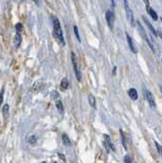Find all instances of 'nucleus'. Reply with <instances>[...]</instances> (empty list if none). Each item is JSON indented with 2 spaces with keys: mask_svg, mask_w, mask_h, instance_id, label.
Wrapping results in <instances>:
<instances>
[{
  "mask_svg": "<svg viewBox=\"0 0 162 163\" xmlns=\"http://www.w3.org/2000/svg\"><path fill=\"white\" fill-rule=\"evenodd\" d=\"M155 146H156V148H157V151H158V153H159L160 155H162V146L158 144L157 142H155Z\"/></svg>",
  "mask_w": 162,
  "mask_h": 163,
  "instance_id": "412c9836",
  "label": "nucleus"
},
{
  "mask_svg": "<svg viewBox=\"0 0 162 163\" xmlns=\"http://www.w3.org/2000/svg\"><path fill=\"white\" fill-rule=\"evenodd\" d=\"M144 2H145V4H146V5H147V6L149 5V1H148V0H145Z\"/></svg>",
  "mask_w": 162,
  "mask_h": 163,
  "instance_id": "c85d7f7f",
  "label": "nucleus"
},
{
  "mask_svg": "<svg viewBox=\"0 0 162 163\" xmlns=\"http://www.w3.org/2000/svg\"><path fill=\"white\" fill-rule=\"evenodd\" d=\"M160 90H161V93H162V86H160Z\"/></svg>",
  "mask_w": 162,
  "mask_h": 163,
  "instance_id": "7c9ffc66",
  "label": "nucleus"
},
{
  "mask_svg": "<svg viewBox=\"0 0 162 163\" xmlns=\"http://www.w3.org/2000/svg\"><path fill=\"white\" fill-rule=\"evenodd\" d=\"M68 87H70V83H68L66 77H64V79L61 80V88L64 89V90H66Z\"/></svg>",
  "mask_w": 162,
  "mask_h": 163,
  "instance_id": "2eb2a0df",
  "label": "nucleus"
},
{
  "mask_svg": "<svg viewBox=\"0 0 162 163\" xmlns=\"http://www.w3.org/2000/svg\"><path fill=\"white\" fill-rule=\"evenodd\" d=\"M21 42H22V36L19 34V32H18L17 34H15V37H14V46L18 48L19 45H21Z\"/></svg>",
  "mask_w": 162,
  "mask_h": 163,
  "instance_id": "9b49d317",
  "label": "nucleus"
},
{
  "mask_svg": "<svg viewBox=\"0 0 162 163\" xmlns=\"http://www.w3.org/2000/svg\"><path fill=\"white\" fill-rule=\"evenodd\" d=\"M88 99H89V103H90V105L92 106L93 108H96V99H95V97L92 95V94H90L88 97Z\"/></svg>",
  "mask_w": 162,
  "mask_h": 163,
  "instance_id": "ddd939ff",
  "label": "nucleus"
},
{
  "mask_svg": "<svg viewBox=\"0 0 162 163\" xmlns=\"http://www.w3.org/2000/svg\"><path fill=\"white\" fill-rule=\"evenodd\" d=\"M125 11H127L128 19L129 20V23H131L132 27H135V19H133V11L131 10V8L128 6H125Z\"/></svg>",
  "mask_w": 162,
  "mask_h": 163,
  "instance_id": "0eeeda50",
  "label": "nucleus"
},
{
  "mask_svg": "<svg viewBox=\"0 0 162 163\" xmlns=\"http://www.w3.org/2000/svg\"><path fill=\"white\" fill-rule=\"evenodd\" d=\"M36 140H37V138H36L35 136H29V137H28V139H27L28 143H30V144H35Z\"/></svg>",
  "mask_w": 162,
  "mask_h": 163,
  "instance_id": "6ab92c4d",
  "label": "nucleus"
},
{
  "mask_svg": "<svg viewBox=\"0 0 162 163\" xmlns=\"http://www.w3.org/2000/svg\"><path fill=\"white\" fill-rule=\"evenodd\" d=\"M71 62H72V66H74V71L76 73V80L81 82V72L79 71V66H78V62H76V55H75V53H72V52H71Z\"/></svg>",
  "mask_w": 162,
  "mask_h": 163,
  "instance_id": "20e7f679",
  "label": "nucleus"
},
{
  "mask_svg": "<svg viewBox=\"0 0 162 163\" xmlns=\"http://www.w3.org/2000/svg\"><path fill=\"white\" fill-rule=\"evenodd\" d=\"M111 4H112L113 7H115V1H114V0H111Z\"/></svg>",
  "mask_w": 162,
  "mask_h": 163,
  "instance_id": "cd10ccee",
  "label": "nucleus"
},
{
  "mask_svg": "<svg viewBox=\"0 0 162 163\" xmlns=\"http://www.w3.org/2000/svg\"><path fill=\"white\" fill-rule=\"evenodd\" d=\"M128 96H129V98H131L132 100L136 101V100L138 99V92H137L136 89H133V88L129 89L128 92Z\"/></svg>",
  "mask_w": 162,
  "mask_h": 163,
  "instance_id": "9d476101",
  "label": "nucleus"
},
{
  "mask_svg": "<svg viewBox=\"0 0 162 163\" xmlns=\"http://www.w3.org/2000/svg\"><path fill=\"white\" fill-rule=\"evenodd\" d=\"M143 93H144V97L146 98V100L149 102L150 106H151L152 108H155L156 103H155V100H154V96L152 95V93L145 87V86H143Z\"/></svg>",
  "mask_w": 162,
  "mask_h": 163,
  "instance_id": "7ed1b4c3",
  "label": "nucleus"
},
{
  "mask_svg": "<svg viewBox=\"0 0 162 163\" xmlns=\"http://www.w3.org/2000/svg\"><path fill=\"white\" fill-rule=\"evenodd\" d=\"M143 19H144V22H145V24H147V27H148V29L150 31H151V33H152V35L154 36V37H157L158 36V33L156 32V30L155 29H154V27L151 24V23L149 22L148 20V18H146V16H143Z\"/></svg>",
  "mask_w": 162,
  "mask_h": 163,
  "instance_id": "6e6552de",
  "label": "nucleus"
},
{
  "mask_svg": "<svg viewBox=\"0 0 162 163\" xmlns=\"http://www.w3.org/2000/svg\"><path fill=\"white\" fill-rule=\"evenodd\" d=\"M52 22H53V26H54V30H53V34H54V38L56 39V41L60 44V45H65V42H64V38H63V33L61 30V27H60L59 20L57 18L53 16L52 18Z\"/></svg>",
  "mask_w": 162,
  "mask_h": 163,
  "instance_id": "f257e3e1",
  "label": "nucleus"
},
{
  "mask_svg": "<svg viewBox=\"0 0 162 163\" xmlns=\"http://www.w3.org/2000/svg\"><path fill=\"white\" fill-rule=\"evenodd\" d=\"M127 40H128V47H129V50H132L133 53H137L138 52V49L136 48L135 44H133V39L129 37V35L127 33Z\"/></svg>",
  "mask_w": 162,
  "mask_h": 163,
  "instance_id": "1a4fd4ad",
  "label": "nucleus"
},
{
  "mask_svg": "<svg viewBox=\"0 0 162 163\" xmlns=\"http://www.w3.org/2000/svg\"><path fill=\"white\" fill-rule=\"evenodd\" d=\"M147 10H148V12H149V14L151 15V18L154 19V20H157L158 19V15H157V13H156V11L153 9V8H151L149 5L147 6Z\"/></svg>",
  "mask_w": 162,
  "mask_h": 163,
  "instance_id": "f8f14e48",
  "label": "nucleus"
},
{
  "mask_svg": "<svg viewBox=\"0 0 162 163\" xmlns=\"http://www.w3.org/2000/svg\"><path fill=\"white\" fill-rule=\"evenodd\" d=\"M123 161H124L125 163H128V162H132V161H133V159H132L131 157H129L128 155H127V156L124 157V160H123Z\"/></svg>",
  "mask_w": 162,
  "mask_h": 163,
  "instance_id": "b1692460",
  "label": "nucleus"
},
{
  "mask_svg": "<svg viewBox=\"0 0 162 163\" xmlns=\"http://www.w3.org/2000/svg\"><path fill=\"white\" fill-rule=\"evenodd\" d=\"M74 32H75V36L76 37V39H78V41H79V43H81L82 42V40H81V37H80V34H79V31H78V27L76 26H74Z\"/></svg>",
  "mask_w": 162,
  "mask_h": 163,
  "instance_id": "f3484780",
  "label": "nucleus"
},
{
  "mask_svg": "<svg viewBox=\"0 0 162 163\" xmlns=\"http://www.w3.org/2000/svg\"><path fill=\"white\" fill-rule=\"evenodd\" d=\"M112 73H113V76H116V66H114V68H113Z\"/></svg>",
  "mask_w": 162,
  "mask_h": 163,
  "instance_id": "393cba45",
  "label": "nucleus"
},
{
  "mask_svg": "<svg viewBox=\"0 0 162 163\" xmlns=\"http://www.w3.org/2000/svg\"><path fill=\"white\" fill-rule=\"evenodd\" d=\"M104 139H105V141H104V146H105V148L107 149V151H113V152H114L115 149H114V146H113V145L111 144L110 137H109L108 134H105Z\"/></svg>",
  "mask_w": 162,
  "mask_h": 163,
  "instance_id": "39448f33",
  "label": "nucleus"
},
{
  "mask_svg": "<svg viewBox=\"0 0 162 163\" xmlns=\"http://www.w3.org/2000/svg\"><path fill=\"white\" fill-rule=\"evenodd\" d=\"M56 107H57L58 111H59L60 113H63V105H62V103H61V101H58L57 103H56Z\"/></svg>",
  "mask_w": 162,
  "mask_h": 163,
  "instance_id": "aec40b11",
  "label": "nucleus"
},
{
  "mask_svg": "<svg viewBox=\"0 0 162 163\" xmlns=\"http://www.w3.org/2000/svg\"><path fill=\"white\" fill-rule=\"evenodd\" d=\"M137 26H138V30H139L140 34H141V36H142V38H143V39L146 41V42H147V44L149 45V47L151 48V50H152L153 52H155V48H154L153 44H152V42H151V40H150V39L148 38V36H147V34H146L144 28L142 27V24H141L139 22H137Z\"/></svg>",
  "mask_w": 162,
  "mask_h": 163,
  "instance_id": "f03ea898",
  "label": "nucleus"
},
{
  "mask_svg": "<svg viewBox=\"0 0 162 163\" xmlns=\"http://www.w3.org/2000/svg\"><path fill=\"white\" fill-rule=\"evenodd\" d=\"M161 23H162V18H161Z\"/></svg>",
  "mask_w": 162,
  "mask_h": 163,
  "instance_id": "2f4dec72",
  "label": "nucleus"
},
{
  "mask_svg": "<svg viewBox=\"0 0 162 163\" xmlns=\"http://www.w3.org/2000/svg\"><path fill=\"white\" fill-rule=\"evenodd\" d=\"M106 20H107V24L110 29L113 28V24H114V14L111 10H107L106 11Z\"/></svg>",
  "mask_w": 162,
  "mask_h": 163,
  "instance_id": "423d86ee",
  "label": "nucleus"
},
{
  "mask_svg": "<svg viewBox=\"0 0 162 163\" xmlns=\"http://www.w3.org/2000/svg\"><path fill=\"white\" fill-rule=\"evenodd\" d=\"M157 33H158V35H159V37L161 38V40H162V32L161 31H157Z\"/></svg>",
  "mask_w": 162,
  "mask_h": 163,
  "instance_id": "a878e982",
  "label": "nucleus"
},
{
  "mask_svg": "<svg viewBox=\"0 0 162 163\" xmlns=\"http://www.w3.org/2000/svg\"><path fill=\"white\" fill-rule=\"evenodd\" d=\"M2 112H3V114H4L5 116L8 115V113H9V105L8 104H4V105H3Z\"/></svg>",
  "mask_w": 162,
  "mask_h": 163,
  "instance_id": "dca6fc26",
  "label": "nucleus"
},
{
  "mask_svg": "<svg viewBox=\"0 0 162 163\" xmlns=\"http://www.w3.org/2000/svg\"><path fill=\"white\" fill-rule=\"evenodd\" d=\"M15 29H17V31L21 33L23 30H24V27H23V24H15Z\"/></svg>",
  "mask_w": 162,
  "mask_h": 163,
  "instance_id": "4be33fe9",
  "label": "nucleus"
},
{
  "mask_svg": "<svg viewBox=\"0 0 162 163\" xmlns=\"http://www.w3.org/2000/svg\"><path fill=\"white\" fill-rule=\"evenodd\" d=\"M58 156H59L60 158H61V159H62V160H64V161H65V158H64V157H63V155H61V154H59V155H58Z\"/></svg>",
  "mask_w": 162,
  "mask_h": 163,
  "instance_id": "bb28decb",
  "label": "nucleus"
},
{
  "mask_svg": "<svg viewBox=\"0 0 162 163\" xmlns=\"http://www.w3.org/2000/svg\"><path fill=\"white\" fill-rule=\"evenodd\" d=\"M62 142H63V144L65 146H71V142L70 140V138H68L67 134H62Z\"/></svg>",
  "mask_w": 162,
  "mask_h": 163,
  "instance_id": "4468645a",
  "label": "nucleus"
},
{
  "mask_svg": "<svg viewBox=\"0 0 162 163\" xmlns=\"http://www.w3.org/2000/svg\"><path fill=\"white\" fill-rule=\"evenodd\" d=\"M51 98H52L53 100H56V98L58 99V98H59L58 93H57V92H53V93H52V95H51Z\"/></svg>",
  "mask_w": 162,
  "mask_h": 163,
  "instance_id": "5701e85b",
  "label": "nucleus"
},
{
  "mask_svg": "<svg viewBox=\"0 0 162 163\" xmlns=\"http://www.w3.org/2000/svg\"><path fill=\"white\" fill-rule=\"evenodd\" d=\"M33 1H34L36 4H38V3H39V2H38V0H33Z\"/></svg>",
  "mask_w": 162,
  "mask_h": 163,
  "instance_id": "c756f323",
  "label": "nucleus"
},
{
  "mask_svg": "<svg viewBox=\"0 0 162 163\" xmlns=\"http://www.w3.org/2000/svg\"><path fill=\"white\" fill-rule=\"evenodd\" d=\"M120 137H121V143H123V145L124 147V149L127 150V142H125V138H124V134H123V132L120 129Z\"/></svg>",
  "mask_w": 162,
  "mask_h": 163,
  "instance_id": "a211bd4d",
  "label": "nucleus"
}]
</instances>
